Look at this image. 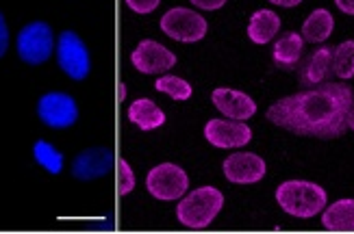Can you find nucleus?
Returning a JSON list of instances; mask_svg holds the SVG:
<instances>
[{"label": "nucleus", "instance_id": "f257e3e1", "mask_svg": "<svg viewBox=\"0 0 354 234\" xmlns=\"http://www.w3.org/2000/svg\"><path fill=\"white\" fill-rule=\"evenodd\" d=\"M354 91L344 83H326L287 96L268 108L274 126L300 137L337 139L348 130Z\"/></svg>", "mask_w": 354, "mask_h": 234}, {"label": "nucleus", "instance_id": "f03ea898", "mask_svg": "<svg viewBox=\"0 0 354 234\" xmlns=\"http://www.w3.org/2000/svg\"><path fill=\"white\" fill-rule=\"evenodd\" d=\"M276 202L287 215L298 217V220H311L326 208L328 195L315 182L287 180L276 189Z\"/></svg>", "mask_w": 354, "mask_h": 234}, {"label": "nucleus", "instance_id": "7ed1b4c3", "mask_svg": "<svg viewBox=\"0 0 354 234\" xmlns=\"http://www.w3.org/2000/svg\"><path fill=\"white\" fill-rule=\"evenodd\" d=\"M224 206V195L215 186H200V189L185 195L178 206L176 217L183 226L200 230L211 226V222L220 215Z\"/></svg>", "mask_w": 354, "mask_h": 234}, {"label": "nucleus", "instance_id": "20e7f679", "mask_svg": "<svg viewBox=\"0 0 354 234\" xmlns=\"http://www.w3.org/2000/svg\"><path fill=\"white\" fill-rule=\"evenodd\" d=\"M15 48H18V55L24 64L28 66H41L46 61L50 59L53 50H55V35H53V28L37 20V22H30L26 24L20 35L18 41H15Z\"/></svg>", "mask_w": 354, "mask_h": 234}, {"label": "nucleus", "instance_id": "39448f33", "mask_svg": "<svg viewBox=\"0 0 354 234\" xmlns=\"http://www.w3.org/2000/svg\"><path fill=\"white\" fill-rule=\"evenodd\" d=\"M146 189L150 191L152 197L172 202L180 199L185 191L189 189V178L185 174V169H180L174 163H161L155 169H150V174L146 176Z\"/></svg>", "mask_w": 354, "mask_h": 234}, {"label": "nucleus", "instance_id": "423d86ee", "mask_svg": "<svg viewBox=\"0 0 354 234\" xmlns=\"http://www.w3.org/2000/svg\"><path fill=\"white\" fill-rule=\"evenodd\" d=\"M207 20L185 7H174L161 18V30L176 41H200L207 35Z\"/></svg>", "mask_w": 354, "mask_h": 234}, {"label": "nucleus", "instance_id": "0eeeda50", "mask_svg": "<svg viewBox=\"0 0 354 234\" xmlns=\"http://www.w3.org/2000/svg\"><path fill=\"white\" fill-rule=\"evenodd\" d=\"M57 61L59 68L64 70L72 81H83L89 74V52L87 46L83 43V39L72 33V30H64L59 35V43H57Z\"/></svg>", "mask_w": 354, "mask_h": 234}, {"label": "nucleus", "instance_id": "6e6552de", "mask_svg": "<svg viewBox=\"0 0 354 234\" xmlns=\"http://www.w3.org/2000/svg\"><path fill=\"white\" fill-rule=\"evenodd\" d=\"M37 115L48 128H70L79 119V106L68 93L50 91L39 98Z\"/></svg>", "mask_w": 354, "mask_h": 234}, {"label": "nucleus", "instance_id": "1a4fd4ad", "mask_svg": "<svg viewBox=\"0 0 354 234\" xmlns=\"http://www.w3.org/2000/svg\"><path fill=\"white\" fill-rule=\"evenodd\" d=\"M207 142L215 148L222 150H233L250 144L252 130L248 124L237 121V119H209L205 126Z\"/></svg>", "mask_w": 354, "mask_h": 234}, {"label": "nucleus", "instance_id": "9d476101", "mask_svg": "<svg viewBox=\"0 0 354 234\" xmlns=\"http://www.w3.org/2000/svg\"><path fill=\"white\" fill-rule=\"evenodd\" d=\"M131 61L135 70H140L142 74H161L176 66V55L167 50L159 41L144 39L131 52Z\"/></svg>", "mask_w": 354, "mask_h": 234}, {"label": "nucleus", "instance_id": "9b49d317", "mask_svg": "<svg viewBox=\"0 0 354 234\" xmlns=\"http://www.w3.org/2000/svg\"><path fill=\"white\" fill-rule=\"evenodd\" d=\"M226 180L235 184H254L266 176V161L252 152H235L222 165Z\"/></svg>", "mask_w": 354, "mask_h": 234}, {"label": "nucleus", "instance_id": "f8f14e48", "mask_svg": "<svg viewBox=\"0 0 354 234\" xmlns=\"http://www.w3.org/2000/svg\"><path fill=\"white\" fill-rule=\"evenodd\" d=\"M213 106L218 108L220 113H224L228 119H237L245 121L254 117L257 113V102L248 96V93L237 91V89H228V87H218L211 93Z\"/></svg>", "mask_w": 354, "mask_h": 234}, {"label": "nucleus", "instance_id": "ddd939ff", "mask_svg": "<svg viewBox=\"0 0 354 234\" xmlns=\"http://www.w3.org/2000/svg\"><path fill=\"white\" fill-rule=\"evenodd\" d=\"M111 165H113V152L109 148H87L74 159L72 176L76 180L89 182L109 174Z\"/></svg>", "mask_w": 354, "mask_h": 234}, {"label": "nucleus", "instance_id": "4468645a", "mask_svg": "<svg viewBox=\"0 0 354 234\" xmlns=\"http://www.w3.org/2000/svg\"><path fill=\"white\" fill-rule=\"evenodd\" d=\"M333 72V50L330 48H317L309 59L304 61L300 70V83L304 87H317L328 81Z\"/></svg>", "mask_w": 354, "mask_h": 234}, {"label": "nucleus", "instance_id": "2eb2a0df", "mask_svg": "<svg viewBox=\"0 0 354 234\" xmlns=\"http://www.w3.org/2000/svg\"><path fill=\"white\" fill-rule=\"evenodd\" d=\"M322 226L328 232H354V199H337L322 211Z\"/></svg>", "mask_w": 354, "mask_h": 234}, {"label": "nucleus", "instance_id": "dca6fc26", "mask_svg": "<svg viewBox=\"0 0 354 234\" xmlns=\"http://www.w3.org/2000/svg\"><path fill=\"white\" fill-rule=\"evenodd\" d=\"M304 37L300 33H287L274 43V66L279 70H294L302 57Z\"/></svg>", "mask_w": 354, "mask_h": 234}, {"label": "nucleus", "instance_id": "f3484780", "mask_svg": "<svg viewBox=\"0 0 354 234\" xmlns=\"http://www.w3.org/2000/svg\"><path fill=\"white\" fill-rule=\"evenodd\" d=\"M279 30H281V18L274 11L259 9L252 13L250 24H248V37L254 43H259V46L270 43L276 35H279Z\"/></svg>", "mask_w": 354, "mask_h": 234}, {"label": "nucleus", "instance_id": "a211bd4d", "mask_svg": "<svg viewBox=\"0 0 354 234\" xmlns=\"http://www.w3.org/2000/svg\"><path fill=\"white\" fill-rule=\"evenodd\" d=\"M129 119L142 130H155L165 124V113L152 100L140 98L129 106Z\"/></svg>", "mask_w": 354, "mask_h": 234}, {"label": "nucleus", "instance_id": "6ab92c4d", "mask_svg": "<svg viewBox=\"0 0 354 234\" xmlns=\"http://www.w3.org/2000/svg\"><path fill=\"white\" fill-rule=\"evenodd\" d=\"M333 28H335V20H333L330 11L315 9L309 18L304 20L300 35L304 37V41H309V43H322L333 35Z\"/></svg>", "mask_w": 354, "mask_h": 234}, {"label": "nucleus", "instance_id": "aec40b11", "mask_svg": "<svg viewBox=\"0 0 354 234\" xmlns=\"http://www.w3.org/2000/svg\"><path fill=\"white\" fill-rule=\"evenodd\" d=\"M33 156L39 167H44L48 174L53 176H59L61 169H64V154H61L53 144L44 142V139H39V142H35L33 146Z\"/></svg>", "mask_w": 354, "mask_h": 234}, {"label": "nucleus", "instance_id": "412c9836", "mask_svg": "<svg viewBox=\"0 0 354 234\" xmlns=\"http://www.w3.org/2000/svg\"><path fill=\"white\" fill-rule=\"evenodd\" d=\"M333 72L342 81H348L354 76V39L342 41L333 50Z\"/></svg>", "mask_w": 354, "mask_h": 234}, {"label": "nucleus", "instance_id": "4be33fe9", "mask_svg": "<svg viewBox=\"0 0 354 234\" xmlns=\"http://www.w3.org/2000/svg\"><path fill=\"white\" fill-rule=\"evenodd\" d=\"M155 89L161 91V93H167V96H170L172 100H178V102L189 100V98H192V93H194L192 85H189L187 81H183V78L172 76V74L161 76L159 81L155 83Z\"/></svg>", "mask_w": 354, "mask_h": 234}, {"label": "nucleus", "instance_id": "5701e85b", "mask_svg": "<svg viewBox=\"0 0 354 234\" xmlns=\"http://www.w3.org/2000/svg\"><path fill=\"white\" fill-rule=\"evenodd\" d=\"M135 189V174L124 159H118V193L129 195Z\"/></svg>", "mask_w": 354, "mask_h": 234}, {"label": "nucleus", "instance_id": "b1692460", "mask_svg": "<svg viewBox=\"0 0 354 234\" xmlns=\"http://www.w3.org/2000/svg\"><path fill=\"white\" fill-rule=\"evenodd\" d=\"M161 0H127V5L135 11V13H152L159 7Z\"/></svg>", "mask_w": 354, "mask_h": 234}, {"label": "nucleus", "instance_id": "393cba45", "mask_svg": "<svg viewBox=\"0 0 354 234\" xmlns=\"http://www.w3.org/2000/svg\"><path fill=\"white\" fill-rule=\"evenodd\" d=\"M9 48V26H7V20L3 18V13H0V59L5 57Z\"/></svg>", "mask_w": 354, "mask_h": 234}, {"label": "nucleus", "instance_id": "a878e982", "mask_svg": "<svg viewBox=\"0 0 354 234\" xmlns=\"http://www.w3.org/2000/svg\"><path fill=\"white\" fill-rule=\"evenodd\" d=\"M192 3L198 7V9H203V11H215V9H220L226 5V0H192Z\"/></svg>", "mask_w": 354, "mask_h": 234}, {"label": "nucleus", "instance_id": "bb28decb", "mask_svg": "<svg viewBox=\"0 0 354 234\" xmlns=\"http://www.w3.org/2000/svg\"><path fill=\"white\" fill-rule=\"evenodd\" d=\"M335 5L339 7V11H344L348 15H354V0H335Z\"/></svg>", "mask_w": 354, "mask_h": 234}, {"label": "nucleus", "instance_id": "cd10ccee", "mask_svg": "<svg viewBox=\"0 0 354 234\" xmlns=\"http://www.w3.org/2000/svg\"><path fill=\"white\" fill-rule=\"evenodd\" d=\"M272 5H279V7H296V5H300L302 0H270Z\"/></svg>", "mask_w": 354, "mask_h": 234}, {"label": "nucleus", "instance_id": "c85d7f7f", "mask_svg": "<svg viewBox=\"0 0 354 234\" xmlns=\"http://www.w3.org/2000/svg\"><path fill=\"white\" fill-rule=\"evenodd\" d=\"M118 87H120V91H118V96H120V100H124V98H127V85H122V83H120Z\"/></svg>", "mask_w": 354, "mask_h": 234}, {"label": "nucleus", "instance_id": "c756f323", "mask_svg": "<svg viewBox=\"0 0 354 234\" xmlns=\"http://www.w3.org/2000/svg\"><path fill=\"white\" fill-rule=\"evenodd\" d=\"M348 128L354 130V106H352V111H350V115H348Z\"/></svg>", "mask_w": 354, "mask_h": 234}]
</instances>
